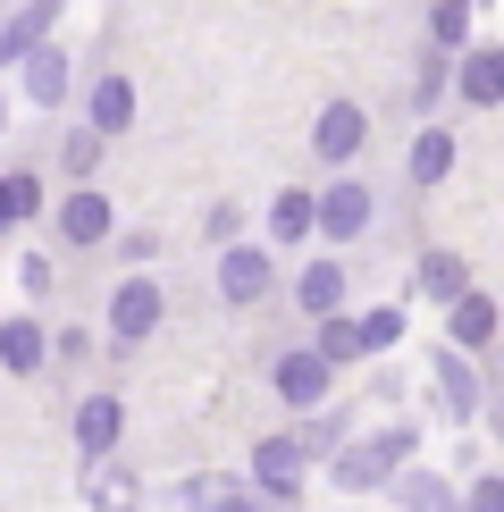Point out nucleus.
I'll return each instance as SVG.
<instances>
[{"instance_id": "1", "label": "nucleus", "mask_w": 504, "mask_h": 512, "mask_svg": "<svg viewBox=\"0 0 504 512\" xmlns=\"http://www.w3.org/2000/svg\"><path fill=\"white\" fill-rule=\"evenodd\" d=\"M311 227H328V236H362V227H370V194H362V185H328V194L311 202Z\"/></svg>"}, {"instance_id": "2", "label": "nucleus", "mask_w": 504, "mask_h": 512, "mask_svg": "<svg viewBox=\"0 0 504 512\" xmlns=\"http://www.w3.org/2000/svg\"><path fill=\"white\" fill-rule=\"evenodd\" d=\"M219 294H227V303H261V294H269V252H227V261H219Z\"/></svg>"}, {"instance_id": "3", "label": "nucleus", "mask_w": 504, "mask_h": 512, "mask_svg": "<svg viewBox=\"0 0 504 512\" xmlns=\"http://www.w3.org/2000/svg\"><path fill=\"white\" fill-rule=\"evenodd\" d=\"M252 479H261L269 496H294V479H303V445H294V437H269L261 454H252Z\"/></svg>"}, {"instance_id": "4", "label": "nucleus", "mask_w": 504, "mask_h": 512, "mask_svg": "<svg viewBox=\"0 0 504 512\" xmlns=\"http://www.w3.org/2000/svg\"><path fill=\"white\" fill-rule=\"evenodd\" d=\"M311 143H320V160H353V152H362V110H353V101H336V110H320V126H311Z\"/></svg>"}, {"instance_id": "5", "label": "nucleus", "mask_w": 504, "mask_h": 512, "mask_svg": "<svg viewBox=\"0 0 504 512\" xmlns=\"http://www.w3.org/2000/svg\"><path fill=\"white\" fill-rule=\"evenodd\" d=\"M84 118H93V135H126V126H135V84H126V76H101Z\"/></svg>"}, {"instance_id": "6", "label": "nucleus", "mask_w": 504, "mask_h": 512, "mask_svg": "<svg viewBox=\"0 0 504 512\" xmlns=\"http://www.w3.org/2000/svg\"><path fill=\"white\" fill-rule=\"evenodd\" d=\"M110 328H118V336H152V328H160V286H143V277H135V286H118Z\"/></svg>"}, {"instance_id": "7", "label": "nucleus", "mask_w": 504, "mask_h": 512, "mask_svg": "<svg viewBox=\"0 0 504 512\" xmlns=\"http://www.w3.org/2000/svg\"><path fill=\"white\" fill-rule=\"evenodd\" d=\"M51 17H59V0H34V9H17L9 26H0V59H26L34 42H51Z\"/></svg>"}, {"instance_id": "8", "label": "nucleus", "mask_w": 504, "mask_h": 512, "mask_svg": "<svg viewBox=\"0 0 504 512\" xmlns=\"http://www.w3.org/2000/svg\"><path fill=\"white\" fill-rule=\"evenodd\" d=\"M395 454H412V437H370L362 454L336 471V487H370V479H387V471H395Z\"/></svg>"}, {"instance_id": "9", "label": "nucleus", "mask_w": 504, "mask_h": 512, "mask_svg": "<svg viewBox=\"0 0 504 512\" xmlns=\"http://www.w3.org/2000/svg\"><path fill=\"white\" fill-rule=\"evenodd\" d=\"M278 395H286V403H320V395H328V361H320V353H286V361H278Z\"/></svg>"}, {"instance_id": "10", "label": "nucleus", "mask_w": 504, "mask_h": 512, "mask_svg": "<svg viewBox=\"0 0 504 512\" xmlns=\"http://www.w3.org/2000/svg\"><path fill=\"white\" fill-rule=\"evenodd\" d=\"M59 236H68V244H101V236H110V202H101V194H68Z\"/></svg>"}, {"instance_id": "11", "label": "nucleus", "mask_w": 504, "mask_h": 512, "mask_svg": "<svg viewBox=\"0 0 504 512\" xmlns=\"http://www.w3.org/2000/svg\"><path fill=\"white\" fill-rule=\"evenodd\" d=\"M76 445H84V454H110V445H118V403L110 395H93V403H84V412H76Z\"/></svg>"}, {"instance_id": "12", "label": "nucleus", "mask_w": 504, "mask_h": 512, "mask_svg": "<svg viewBox=\"0 0 504 512\" xmlns=\"http://www.w3.org/2000/svg\"><path fill=\"white\" fill-rule=\"evenodd\" d=\"M496 336V303L488 294H454V345H488Z\"/></svg>"}, {"instance_id": "13", "label": "nucleus", "mask_w": 504, "mask_h": 512, "mask_svg": "<svg viewBox=\"0 0 504 512\" xmlns=\"http://www.w3.org/2000/svg\"><path fill=\"white\" fill-rule=\"evenodd\" d=\"M26 93H34V101H59V93H68V51H42V42H34V59H26Z\"/></svg>"}, {"instance_id": "14", "label": "nucleus", "mask_w": 504, "mask_h": 512, "mask_svg": "<svg viewBox=\"0 0 504 512\" xmlns=\"http://www.w3.org/2000/svg\"><path fill=\"white\" fill-rule=\"evenodd\" d=\"M0 361H9V370H34L42 361V328L34 319H0Z\"/></svg>"}, {"instance_id": "15", "label": "nucleus", "mask_w": 504, "mask_h": 512, "mask_svg": "<svg viewBox=\"0 0 504 512\" xmlns=\"http://www.w3.org/2000/svg\"><path fill=\"white\" fill-rule=\"evenodd\" d=\"M496 59H504V51H471V59H462V101H504Z\"/></svg>"}, {"instance_id": "16", "label": "nucleus", "mask_w": 504, "mask_h": 512, "mask_svg": "<svg viewBox=\"0 0 504 512\" xmlns=\"http://www.w3.org/2000/svg\"><path fill=\"white\" fill-rule=\"evenodd\" d=\"M336 294H345V269H336V261H311V269H303V311H336Z\"/></svg>"}, {"instance_id": "17", "label": "nucleus", "mask_w": 504, "mask_h": 512, "mask_svg": "<svg viewBox=\"0 0 504 512\" xmlns=\"http://www.w3.org/2000/svg\"><path fill=\"white\" fill-rule=\"evenodd\" d=\"M446 168H454V143H446V135H420V143H412V177H420V185H437Z\"/></svg>"}, {"instance_id": "18", "label": "nucleus", "mask_w": 504, "mask_h": 512, "mask_svg": "<svg viewBox=\"0 0 504 512\" xmlns=\"http://www.w3.org/2000/svg\"><path fill=\"white\" fill-rule=\"evenodd\" d=\"M269 227H278V244H303V236H311V202H303V194H278Z\"/></svg>"}, {"instance_id": "19", "label": "nucleus", "mask_w": 504, "mask_h": 512, "mask_svg": "<svg viewBox=\"0 0 504 512\" xmlns=\"http://www.w3.org/2000/svg\"><path fill=\"white\" fill-rule=\"evenodd\" d=\"M345 353H362V336H353L345 319H328V311H320V361H345Z\"/></svg>"}, {"instance_id": "20", "label": "nucleus", "mask_w": 504, "mask_h": 512, "mask_svg": "<svg viewBox=\"0 0 504 512\" xmlns=\"http://www.w3.org/2000/svg\"><path fill=\"white\" fill-rule=\"evenodd\" d=\"M93 504H101V512H135V479L101 471V479H93Z\"/></svg>"}, {"instance_id": "21", "label": "nucleus", "mask_w": 504, "mask_h": 512, "mask_svg": "<svg viewBox=\"0 0 504 512\" xmlns=\"http://www.w3.org/2000/svg\"><path fill=\"white\" fill-rule=\"evenodd\" d=\"M353 336H362V345H395V336H404V311H370Z\"/></svg>"}, {"instance_id": "22", "label": "nucleus", "mask_w": 504, "mask_h": 512, "mask_svg": "<svg viewBox=\"0 0 504 512\" xmlns=\"http://www.w3.org/2000/svg\"><path fill=\"white\" fill-rule=\"evenodd\" d=\"M420 286H429V294H462V261H446V252H437V261L420 269Z\"/></svg>"}, {"instance_id": "23", "label": "nucleus", "mask_w": 504, "mask_h": 512, "mask_svg": "<svg viewBox=\"0 0 504 512\" xmlns=\"http://www.w3.org/2000/svg\"><path fill=\"white\" fill-rule=\"evenodd\" d=\"M0 202H9V219H26L42 194H34V177H0Z\"/></svg>"}, {"instance_id": "24", "label": "nucleus", "mask_w": 504, "mask_h": 512, "mask_svg": "<svg viewBox=\"0 0 504 512\" xmlns=\"http://www.w3.org/2000/svg\"><path fill=\"white\" fill-rule=\"evenodd\" d=\"M446 403H454V412H479V387L462 378V361H446Z\"/></svg>"}, {"instance_id": "25", "label": "nucleus", "mask_w": 504, "mask_h": 512, "mask_svg": "<svg viewBox=\"0 0 504 512\" xmlns=\"http://www.w3.org/2000/svg\"><path fill=\"white\" fill-rule=\"evenodd\" d=\"M404 496H412V512H446V487H437V479H412Z\"/></svg>"}, {"instance_id": "26", "label": "nucleus", "mask_w": 504, "mask_h": 512, "mask_svg": "<svg viewBox=\"0 0 504 512\" xmlns=\"http://www.w3.org/2000/svg\"><path fill=\"white\" fill-rule=\"evenodd\" d=\"M471 512H504V479H479L471 487Z\"/></svg>"}, {"instance_id": "27", "label": "nucleus", "mask_w": 504, "mask_h": 512, "mask_svg": "<svg viewBox=\"0 0 504 512\" xmlns=\"http://www.w3.org/2000/svg\"><path fill=\"white\" fill-rule=\"evenodd\" d=\"M202 512H252V504H244V496H227V504H202Z\"/></svg>"}, {"instance_id": "28", "label": "nucleus", "mask_w": 504, "mask_h": 512, "mask_svg": "<svg viewBox=\"0 0 504 512\" xmlns=\"http://www.w3.org/2000/svg\"><path fill=\"white\" fill-rule=\"evenodd\" d=\"M0 227H17V219H9V202H0Z\"/></svg>"}, {"instance_id": "29", "label": "nucleus", "mask_w": 504, "mask_h": 512, "mask_svg": "<svg viewBox=\"0 0 504 512\" xmlns=\"http://www.w3.org/2000/svg\"><path fill=\"white\" fill-rule=\"evenodd\" d=\"M496 76H504V59H496Z\"/></svg>"}]
</instances>
